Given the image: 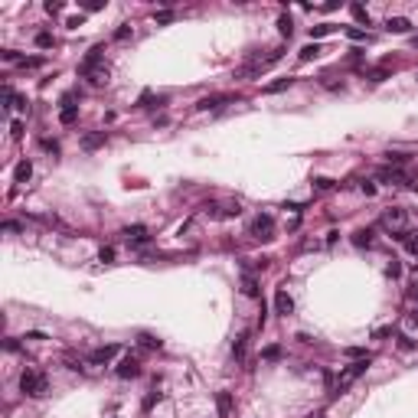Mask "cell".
<instances>
[{"instance_id": "cell-1", "label": "cell", "mask_w": 418, "mask_h": 418, "mask_svg": "<svg viewBox=\"0 0 418 418\" xmlns=\"http://www.w3.org/2000/svg\"><path fill=\"white\" fill-rule=\"evenodd\" d=\"M78 75L88 78L92 85H105L108 82V66H105V46H92L85 52V59L78 62Z\"/></svg>"}, {"instance_id": "cell-2", "label": "cell", "mask_w": 418, "mask_h": 418, "mask_svg": "<svg viewBox=\"0 0 418 418\" xmlns=\"http://www.w3.org/2000/svg\"><path fill=\"white\" fill-rule=\"evenodd\" d=\"M20 392L30 395V399H43V395L49 392V379L43 376L39 369H26L23 376H20Z\"/></svg>"}, {"instance_id": "cell-3", "label": "cell", "mask_w": 418, "mask_h": 418, "mask_svg": "<svg viewBox=\"0 0 418 418\" xmlns=\"http://www.w3.org/2000/svg\"><path fill=\"white\" fill-rule=\"evenodd\" d=\"M369 363H372V353H369V356H363V360H356V363H350V366H346L340 376H336V389H333V395H343L346 389H350L353 382H356L363 372L369 369Z\"/></svg>"}, {"instance_id": "cell-4", "label": "cell", "mask_w": 418, "mask_h": 418, "mask_svg": "<svg viewBox=\"0 0 418 418\" xmlns=\"http://www.w3.org/2000/svg\"><path fill=\"white\" fill-rule=\"evenodd\" d=\"M248 235L258 238V242H271L274 238V219L268 216V212H258V216L248 222Z\"/></svg>"}, {"instance_id": "cell-5", "label": "cell", "mask_w": 418, "mask_h": 418, "mask_svg": "<svg viewBox=\"0 0 418 418\" xmlns=\"http://www.w3.org/2000/svg\"><path fill=\"white\" fill-rule=\"evenodd\" d=\"M405 222H408V216H405V209H399V206H392V209L382 212V229H389L392 235L405 232Z\"/></svg>"}, {"instance_id": "cell-6", "label": "cell", "mask_w": 418, "mask_h": 418, "mask_svg": "<svg viewBox=\"0 0 418 418\" xmlns=\"http://www.w3.org/2000/svg\"><path fill=\"white\" fill-rule=\"evenodd\" d=\"M242 212V206H238L235 200H229V203H209L206 206V216L209 219H232V216H238Z\"/></svg>"}, {"instance_id": "cell-7", "label": "cell", "mask_w": 418, "mask_h": 418, "mask_svg": "<svg viewBox=\"0 0 418 418\" xmlns=\"http://www.w3.org/2000/svg\"><path fill=\"white\" fill-rule=\"evenodd\" d=\"M121 353V346L118 343H108V346H98V350H92L88 353V363H92V366H108V363L114 360Z\"/></svg>"}, {"instance_id": "cell-8", "label": "cell", "mask_w": 418, "mask_h": 418, "mask_svg": "<svg viewBox=\"0 0 418 418\" xmlns=\"http://www.w3.org/2000/svg\"><path fill=\"white\" fill-rule=\"evenodd\" d=\"M222 105H235V95H229V92H222V95H206V98L196 102V111H216V108H222Z\"/></svg>"}, {"instance_id": "cell-9", "label": "cell", "mask_w": 418, "mask_h": 418, "mask_svg": "<svg viewBox=\"0 0 418 418\" xmlns=\"http://www.w3.org/2000/svg\"><path fill=\"white\" fill-rule=\"evenodd\" d=\"M114 372H118V379H137L141 376V360L128 353V356L118 363V369H114Z\"/></svg>"}, {"instance_id": "cell-10", "label": "cell", "mask_w": 418, "mask_h": 418, "mask_svg": "<svg viewBox=\"0 0 418 418\" xmlns=\"http://www.w3.org/2000/svg\"><path fill=\"white\" fill-rule=\"evenodd\" d=\"M274 314H281V317H291V314H294V297H291L284 288L274 291Z\"/></svg>"}, {"instance_id": "cell-11", "label": "cell", "mask_w": 418, "mask_h": 418, "mask_svg": "<svg viewBox=\"0 0 418 418\" xmlns=\"http://www.w3.org/2000/svg\"><path fill=\"white\" fill-rule=\"evenodd\" d=\"M395 238H399V245H402L405 252L412 255V258H418V232H412V229H405V232H399Z\"/></svg>"}, {"instance_id": "cell-12", "label": "cell", "mask_w": 418, "mask_h": 418, "mask_svg": "<svg viewBox=\"0 0 418 418\" xmlns=\"http://www.w3.org/2000/svg\"><path fill=\"white\" fill-rule=\"evenodd\" d=\"M121 235L128 238V242H134V245H147V242H150V235H147V229H144V226H128Z\"/></svg>"}, {"instance_id": "cell-13", "label": "cell", "mask_w": 418, "mask_h": 418, "mask_svg": "<svg viewBox=\"0 0 418 418\" xmlns=\"http://www.w3.org/2000/svg\"><path fill=\"white\" fill-rule=\"evenodd\" d=\"M242 294L245 297H258V278L252 271H242Z\"/></svg>"}, {"instance_id": "cell-14", "label": "cell", "mask_w": 418, "mask_h": 418, "mask_svg": "<svg viewBox=\"0 0 418 418\" xmlns=\"http://www.w3.org/2000/svg\"><path fill=\"white\" fill-rule=\"evenodd\" d=\"M216 408H219L222 418L232 415V392H226V389H222V392H216Z\"/></svg>"}, {"instance_id": "cell-15", "label": "cell", "mask_w": 418, "mask_h": 418, "mask_svg": "<svg viewBox=\"0 0 418 418\" xmlns=\"http://www.w3.org/2000/svg\"><path fill=\"white\" fill-rule=\"evenodd\" d=\"M376 232H372V229H360V232H353V245L356 248H372L376 245V238H372Z\"/></svg>"}, {"instance_id": "cell-16", "label": "cell", "mask_w": 418, "mask_h": 418, "mask_svg": "<svg viewBox=\"0 0 418 418\" xmlns=\"http://www.w3.org/2000/svg\"><path fill=\"white\" fill-rule=\"evenodd\" d=\"M386 30L389 33H408V30H412V23H408V16H389Z\"/></svg>"}, {"instance_id": "cell-17", "label": "cell", "mask_w": 418, "mask_h": 418, "mask_svg": "<svg viewBox=\"0 0 418 418\" xmlns=\"http://www.w3.org/2000/svg\"><path fill=\"white\" fill-rule=\"evenodd\" d=\"M30 176H33V164H30V160H20V164H16V170H13V180H16V183H26Z\"/></svg>"}, {"instance_id": "cell-18", "label": "cell", "mask_w": 418, "mask_h": 418, "mask_svg": "<svg viewBox=\"0 0 418 418\" xmlns=\"http://www.w3.org/2000/svg\"><path fill=\"white\" fill-rule=\"evenodd\" d=\"M379 180H386V183H402L405 173L399 170V167H386V170H379Z\"/></svg>"}, {"instance_id": "cell-19", "label": "cell", "mask_w": 418, "mask_h": 418, "mask_svg": "<svg viewBox=\"0 0 418 418\" xmlns=\"http://www.w3.org/2000/svg\"><path fill=\"white\" fill-rule=\"evenodd\" d=\"M105 144V131H95V134H85L82 137V147L85 150H95V147H102Z\"/></svg>"}, {"instance_id": "cell-20", "label": "cell", "mask_w": 418, "mask_h": 418, "mask_svg": "<svg viewBox=\"0 0 418 418\" xmlns=\"http://www.w3.org/2000/svg\"><path fill=\"white\" fill-rule=\"evenodd\" d=\"M294 85V78H278V82H271V85H265V95H278V92H284V88H291Z\"/></svg>"}, {"instance_id": "cell-21", "label": "cell", "mask_w": 418, "mask_h": 418, "mask_svg": "<svg viewBox=\"0 0 418 418\" xmlns=\"http://www.w3.org/2000/svg\"><path fill=\"white\" fill-rule=\"evenodd\" d=\"M245 350H248V336L242 333V336H235V343H232V356L242 363V360H245Z\"/></svg>"}, {"instance_id": "cell-22", "label": "cell", "mask_w": 418, "mask_h": 418, "mask_svg": "<svg viewBox=\"0 0 418 418\" xmlns=\"http://www.w3.org/2000/svg\"><path fill=\"white\" fill-rule=\"evenodd\" d=\"M281 356H284V350H281L278 343H271V346H265V350H262V360H268V363H278Z\"/></svg>"}, {"instance_id": "cell-23", "label": "cell", "mask_w": 418, "mask_h": 418, "mask_svg": "<svg viewBox=\"0 0 418 418\" xmlns=\"http://www.w3.org/2000/svg\"><path fill=\"white\" fill-rule=\"evenodd\" d=\"M278 33H281V36H288V39H291V33H294V23H291V16H288V13H281V16H278Z\"/></svg>"}, {"instance_id": "cell-24", "label": "cell", "mask_w": 418, "mask_h": 418, "mask_svg": "<svg viewBox=\"0 0 418 418\" xmlns=\"http://www.w3.org/2000/svg\"><path fill=\"white\" fill-rule=\"evenodd\" d=\"M350 13H353V20H356V23L369 26V13H366V7H363V4H353V7H350Z\"/></svg>"}, {"instance_id": "cell-25", "label": "cell", "mask_w": 418, "mask_h": 418, "mask_svg": "<svg viewBox=\"0 0 418 418\" xmlns=\"http://www.w3.org/2000/svg\"><path fill=\"white\" fill-rule=\"evenodd\" d=\"M137 343L144 346V350H160V340L154 333H137Z\"/></svg>"}, {"instance_id": "cell-26", "label": "cell", "mask_w": 418, "mask_h": 418, "mask_svg": "<svg viewBox=\"0 0 418 418\" xmlns=\"http://www.w3.org/2000/svg\"><path fill=\"white\" fill-rule=\"evenodd\" d=\"M327 33H333V23H320V26H310V39H324Z\"/></svg>"}, {"instance_id": "cell-27", "label": "cell", "mask_w": 418, "mask_h": 418, "mask_svg": "<svg viewBox=\"0 0 418 418\" xmlns=\"http://www.w3.org/2000/svg\"><path fill=\"white\" fill-rule=\"evenodd\" d=\"M297 56H301V59H304V62H310V59H317V56H320V46H317V43H307V46H304V49H301V52H297Z\"/></svg>"}, {"instance_id": "cell-28", "label": "cell", "mask_w": 418, "mask_h": 418, "mask_svg": "<svg viewBox=\"0 0 418 418\" xmlns=\"http://www.w3.org/2000/svg\"><path fill=\"white\" fill-rule=\"evenodd\" d=\"M59 121H62V124H75V121H78V108H62V111H59Z\"/></svg>"}, {"instance_id": "cell-29", "label": "cell", "mask_w": 418, "mask_h": 418, "mask_svg": "<svg viewBox=\"0 0 418 418\" xmlns=\"http://www.w3.org/2000/svg\"><path fill=\"white\" fill-rule=\"evenodd\" d=\"M131 36H134V30H131V26H128V23H121V26H118V30H114V39H118V43H128Z\"/></svg>"}, {"instance_id": "cell-30", "label": "cell", "mask_w": 418, "mask_h": 418, "mask_svg": "<svg viewBox=\"0 0 418 418\" xmlns=\"http://www.w3.org/2000/svg\"><path fill=\"white\" fill-rule=\"evenodd\" d=\"M36 46H39V49H52V46H56L52 33H36Z\"/></svg>"}, {"instance_id": "cell-31", "label": "cell", "mask_w": 418, "mask_h": 418, "mask_svg": "<svg viewBox=\"0 0 418 418\" xmlns=\"http://www.w3.org/2000/svg\"><path fill=\"white\" fill-rule=\"evenodd\" d=\"M39 66H43L39 56H23V59H20V69H39Z\"/></svg>"}, {"instance_id": "cell-32", "label": "cell", "mask_w": 418, "mask_h": 418, "mask_svg": "<svg viewBox=\"0 0 418 418\" xmlns=\"http://www.w3.org/2000/svg\"><path fill=\"white\" fill-rule=\"evenodd\" d=\"M389 78V69H372L369 72V82H386Z\"/></svg>"}, {"instance_id": "cell-33", "label": "cell", "mask_w": 418, "mask_h": 418, "mask_svg": "<svg viewBox=\"0 0 418 418\" xmlns=\"http://www.w3.org/2000/svg\"><path fill=\"white\" fill-rule=\"evenodd\" d=\"M346 36H350L353 43H363V39H369L366 33H363V30H356V26H350V30H346Z\"/></svg>"}, {"instance_id": "cell-34", "label": "cell", "mask_w": 418, "mask_h": 418, "mask_svg": "<svg viewBox=\"0 0 418 418\" xmlns=\"http://www.w3.org/2000/svg\"><path fill=\"white\" fill-rule=\"evenodd\" d=\"M386 274H389V278H399V274H402V265H399V262L392 258V262L386 265Z\"/></svg>"}, {"instance_id": "cell-35", "label": "cell", "mask_w": 418, "mask_h": 418, "mask_svg": "<svg viewBox=\"0 0 418 418\" xmlns=\"http://www.w3.org/2000/svg\"><path fill=\"white\" fill-rule=\"evenodd\" d=\"M98 262L111 265V262H114V248H102V252H98Z\"/></svg>"}, {"instance_id": "cell-36", "label": "cell", "mask_w": 418, "mask_h": 418, "mask_svg": "<svg viewBox=\"0 0 418 418\" xmlns=\"http://www.w3.org/2000/svg\"><path fill=\"white\" fill-rule=\"evenodd\" d=\"M346 356H353V360H363V356H369V353L363 350V346H350V350H346Z\"/></svg>"}, {"instance_id": "cell-37", "label": "cell", "mask_w": 418, "mask_h": 418, "mask_svg": "<svg viewBox=\"0 0 418 418\" xmlns=\"http://www.w3.org/2000/svg\"><path fill=\"white\" fill-rule=\"evenodd\" d=\"M39 144H43V150H49V154H59V144H56V141H49V137H43V141H39Z\"/></svg>"}, {"instance_id": "cell-38", "label": "cell", "mask_w": 418, "mask_h": 418, "mask_svg": "<svg viewBox=\"0 0 418 418\" xmlns=\"http://www.w3.org/2000/svg\"><path fill=\"white\" fill-rule=\"evenodd\" d=\"M386 157H389V164H405V160H408L405 154H399V150H389Z\"/></svg>"}, {"instance_id": "cell-39", "label": "cell", "mask_w": 418, "mask_h": 418, "mask_svg": "<svg viewBox=\"0 0 418 418\" xmlns=\"http://www.w3.org/2000/svg\"><path fill=\"white\" fill-rule=\"evenodd\" d=\"M154 20H157V23H170L173 13H170V10H160V13H154Z\"/></svg>"}, {"instance_id": "cell-40", "label": "cell", "mask_w": 418, "mask_h": 418, "mask_svg": "<svg viewBox=\"0 0 418 418\" xmlns=\"http://www.w3.org/2000/svg\"><path fill=\"white\" fill-rule=\"evenodd\" d=\"M46 13H52V16L62 13V4H59V0H49V4H46Z\"/></svg>"}, {"instance_id": "cell-41", "label": "cell", "mask_w": 418, "mask_h": 418, "mask_svg": "<svg viewBox=\"0 0 418 418\" xmlns=\"http://www.w3.org/2000/svg\"><path fill=\"white\" fill-rule=\"evenodd\" d=\"M314 186H317V190H330V180H327V176H317V180H314Z\"/></svg>"}, {"instance_id": "cell-42", "label": "cell", "mask_w": 418, "mask_h": 418, "mask_svg": "<svg viewBox=\"0 0 418 418\" xmlns=\"http://www.w3.org/2000/svg\"><path fill=\"white\" fill-rule=\"evenodd\" d=\"M82 20H85L82 13H78V16H69V20H66V26H72V30H78V26H82Z\"/></svg>"}, {"instance_id": "cell-43", "label": "cell", "mask_w": 418, "mask_h": 418, "mask_svg": "<svg viewBox=\"0 0 418 418\" xmlns=\"http://www.w3.org/2000/svg\"><path fill=\"white\" fill-rule=\"evenodd\" d=\"M360 190H363V193H366V196H372V193H376V183H369V180H363V183H360Z\"/></svg>"}, {"instance_id": "cell-44", "label": "cell", "mask_w": 418, "mask_h": 418, "mask_svg": "<svg viewBox=\"0 0 418 418\" xmlns=\"http://www.w3.org/2000/svg\"><path fill=\"white\" fill-rule=\"evenodd\" d=\"M389 333H392V327H376V330H372L376 340H382V336H389Z\"/></svg>"}, {"instance_id": "cell-45", "label": "cell", "mask_w": 418, "mask_h": 418, "mask_svg": "<svg viewBox=\"0 0 418 418\" xmlns=\"http://www.w3.org/2000/svg\"><path fill=\"white\" fill-rule=\"evenodd\" d=\"M10 134H13V137H23V121H13V124H10Z\"/></svg>"}, {"instance_id": "cell-46", "label": "cell", "mask_w": 418, "mask_h": 418, "mask_svg": "<svg viewBox=\"0 0 418 418\" xmlns=\"http://www.w3.org/2000/svg\"><path fill=\"white\" fill-rule=\"evenodd\" d=\"M4 232H23L20 222H4Z\"/></svg>"}, {"instance_id": "cell-47", "label": "cell", "mask_w": 418, "mask_h": 418, "mask_svg": "<svg viewBox=\"0 0 418 418\" xmlns=\"http://www.w3.org/2000/svg\"><path fill=\"white\" fill-rule=\"evenodd\" d=\"M412 346H415V343L408 340V336H399V350H405V353H408V350H412Z\"/></svg>"}, {"instance_id": "cell-48", "label": "cell", "mask_w": 418, "mask_h": 418, "mask_svg": "<svg viewBox=\"0 0 418 418\" xmlns=\"http://www.w3.org/2000/svg\"><path fill=\"white\" fill-rule=\"evenodd\" d=\"M154 402H160V392H150V395L144 399V408H150V405H154Z\"/></svg>"}, {"instance_id": "cell-49", "label": "cell", "mask_w": 418, "mask_h": 418, "mask_svg": "<svg viewBox=\"0 0 418 418\" xmlns=\"http://www.w3.org/2000/svg\"><path fill=\"white\" fill-rule=\"evenodd\" d=\"M23 340H46V333H39V330H33V333H26Z\"/></svg>"}, {"instance_id": "cell-50", "label": "cell", "mask_w": 418, "mask_h": 418, "mask_svg": "<svg viewBox=\"0 0 418 418\" xmlns=\"http://www.w3.org/2000/svg\"><path fill=\"white\" fill-rule=\"evenodd\" d=\"M408 324H415V327H418V307L412 310V314H408Z\"/></svg>"}, {"instance_id": "cell-51", "label": "cell", "mask_w": 418, "mask_h": 418, "mask_svg": "<svg viewBox=\"0 0 418 418\" xmlns=\"http://www.w3.org/2000/svg\"><path fill=\"white\" fill-rule=\"evenodd\" d=\"M310 418H324V412H314V415H310Z\"/></svg>"}, {"instance_id": "cell-52", "label": "cell", "mask_w": 418, "mask_h": 418, "mask_svg": "<svg viewBox=\"0 0 418 418\" xmlns=\"http://www.w3.org/2000/svg\"><path fill=\"white\" fill-rule=\"evenodd\" d=\"M412 46H415V49H418V36H412Z\"/></svg>"}, {"instance_id": "cell-53", "label": "cell", "mask_w": 418, "mask_h": 418, "mask_svg": "<svg viewBox=\"0 0 418 418\" xmlns=\"http://www.w3.org/2000/svg\"><path fill=\"white\" fill-rule=\"evenodd\" d=\"M415 78H418V72H415Z\"/></svg>"}]
</instances>
